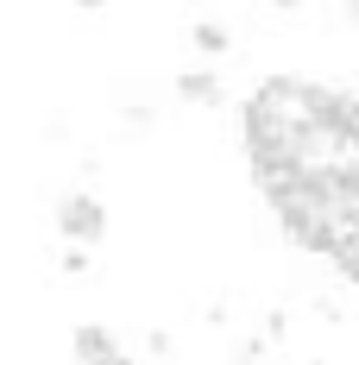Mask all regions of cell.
<instances>
[{
	"label": "cell",
	"mask_w": 359,
	"mask_h": 365,
	"mask_svg": "<svg viewBox=\"0 0 359 365\" xmlns=\"http://www.w3.org/2000/svg\"><path fill=\"white\" fill-rule=\"evenodd\" d=\"M64 271H70V277H82V271H89V252H82V246H70V252H64Z\"/></svg>",
	"instance_id": "6"
},
{
	"label": "cell",
	"mask_w": 359,
	"mask_h": 365,
	"mask_svg": "<svg viewBox=\"0 0 359 365\" xmlns=\"http://www.w3.org/2000/svg\"><path fill=\"white\" fill-rule=\"evenodd\" d=\"M57 233L70 240V246H101L108 240V208H101V195H89V189H76L57 202Z\"/></svg>",
	"instance_id": "1"
},
{
	"label": "cell",
	"mask_w": 359,
	"mask_h": 365,
	"mask_svg": "<svg viewBox=\"0 0 359 365\" xmlns=\"http://www.w3.org/2000/svg\"><path fill=\"white\" fill-rule=\"evenodd\" d=\"M189 44H196L202 57H227V51H233V38H227V26H221V19H196Z\"/></svg>",
	"instance_id": "4"
},
{
	"label": "cell",
	"mask_w": 359,
	"mask_h": 365,
	"mask_svg": "<svg viewBox=\"0 0 359 365\" xmlns=\"http://www.w3.org/2000/svg\"><path fill=\"white\" fill-rule=\"evenodd\" d=\"M70 346H76V359H82V365H108L113 353H120L113 328H101V322H82V328L70 334Z\"/></svg>",
	"instance_id": "2"
},
{
	"label": "cell",
	"mask_w": 359,
	"mask_h": 365,
	"mask_svg": "<svg viewBox=\"0 0 359 365\" xmlns=\"http://www.w3.org/2000/svg\"><path fill=\"white\" fill-rule=\"evenodd\" d=\"M177 95L196 101V108H208V101H221V76L215 70H183L177 76Z\"/></svg>",
	"instance_id": "3"
},
{
	"label": "cell",
	"mask_w": 359,
	"mask_h": 365,
	"mask_svg": "<svg viewBox=\"0 0 359 365\" xmlns=\"http://www.w3.org/2000/svg\"><path fill=\"white\" fill-rule=\"evenodd\" d=\"M265 359V340H258V334H240V340H233V365H258Z\"/></svg>",
	"instance_id": "5"
}]
</instances>
